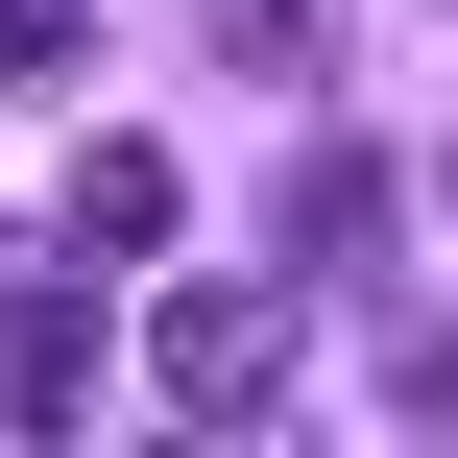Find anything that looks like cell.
Wrapping results in <instances>:
<instances>
[{"label":"cell","instance_id":"obj_2","mask_svg":"<svg viewBox=\"0 0 458 458\" xmlns=\"http://www.w3.org/2000/svg\"><path fill=\"white\" fill-rule=\"evenodd\" d=\"M169 242V145H72V266H145Z\"/></svg>","mask_w":458,"mask_h":458},{"label":"cell","instance_id":"obj_4","mask_svg":"<svg viewBox=\"0 0 458 458\" xmlns=\"http://www.w3.org/2000/svg\"><path fill=\"white\" fill-rule=\"evenodd\" d=\"M193 48H217L242 97H314V0H193Z\"/></svg>","mask_w":458,"mask_h":458},{"label":"cell","instance_id":"obj_1","mask_svg":"<svg viewBox=\"0 0 458 458\" xmlns=\"http://www.w3.org/2000/svg\"><path fill=\"white\" fill-rule=\"evenodd\" d=\"M145 386H169L193 435L290 411V290H266V266H242V290H169V314H145Z\"/></svg>","mask_w":458,"mask_h":458},{"label":"cell","instance_id":"obj_5","mask_svg":"<svg viewBox=\"0 0 458 458\" xmlns=\"http://www.w3.org/2000/svg\"><path fill=\"white\" fill-rule=\"evenodd\" d=\"M338 242H386V169H362V145H314V169H290V266H338Z\"/></svg>","mask_w":458,"mask_h":458},{"label":"cell","instance_id":"obj_6","mask_svg":"<svg viewBox=\"0 0 458 458\" xmlns=\"http://www.w3.org/2000/svg\"><path fill=\"white\" fill-rule=\"evenodd\" d=\"M97 72V0H0V97H72Z\"/></svg>","mask_w":458,"mask_h":458},{"label":"cell","instance_id":"obj_7","mask_svg":"<svg viewBox=\"0 0 458 458\" xmlns=\"http://www.w3.org/2000/svg\"><path fill=\"white\" fill-rule=\"evenodd\" d=\"M386 411H411V435H458V314H386Z\"/></svg>","mask_w":458,"mask_h":458},{"label":"cell","instance_id":"obj_3","mask_svg":"<svg viewBox=\"0 0 458 458\" xmlns=\"http://www.w3.org/2000/svg\"><path fill=\"white\" fill-rule=\"evenodd\" d=\"M97 386V290H0V411H72Z\"/></svg>","mask_w":458,"mask_h":458}]
</instances>
